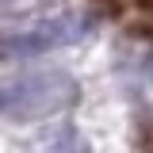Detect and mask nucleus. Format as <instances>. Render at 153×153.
<instances>
[{
  "instance_id": "f257e3e1",
  "label": "nucleus",
  "mask_w": 153,
  "mask_h": 153,
  "mask_svg": "<svg viewBox=\"0 0 153 153\" xmlns=\"http://www.w3.org/2000/svg\"><path fill=\"white\" fill-rule=\"evenodd\" d=\"M76 100V84L65 73H31L0 84V115L4 119H46Z\"/></svg>"
},
{
  "instance_id": "f03ea898",
  "label": "nucleus",
  "mask_w": 153,
  "mask_h": 153,
  "mask_svg": "<svg viewBox=\"0 0 153 153\" xmlns=\"http://www.w3.org/2000/svg\"><path fill=\"white\" fill-rule=\"evenodd\" d=\"M84 31H88V19H50V23H38V27H31L16 38H4L0 50L4 54H42V50L76 42Z\"/></svg>"
}]
</instances>
